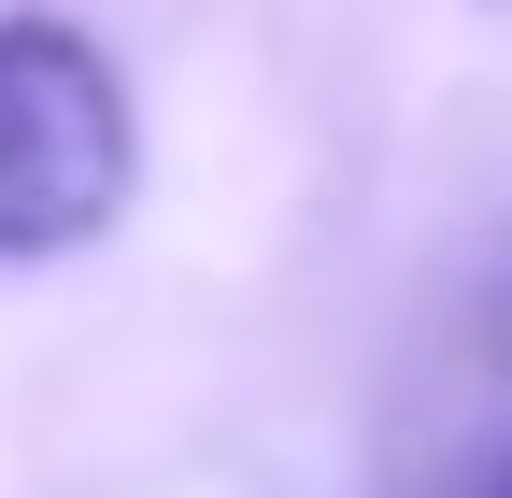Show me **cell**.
<instances>
[{
	"instance_id": "cell-1",
	"label": "cell",
	"mask_w": 512,
	"mask_h": 498,
	"mask_svg": "<svg viewBox=\"0 0 512 498\" xmlns=\"http://www.w3.org/2000/svg\"><path fill=\"white\" fill-rule=\"evenodd\" d=\"M128 171L143 129L114 57L72 15H0V257H86L128 214Z\"/></svg>"
},
{
	"instance_id": "cell-2",
	"label": "cell",
	"mask_w": 512,
	"mask_h": 498,
	"mask_svg": "<svg viewBox=\"0 0 512 498\" xmlns=\"http://www.w3.org/2000/svg\"><path fill=\"white\" fill-rule=\"evenodd\" d=\"M498 498H512V470H498Z\"/></svg>"
}]
</instances>
